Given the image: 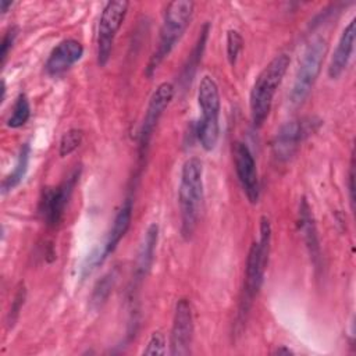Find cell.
I'll return each mask as SVG.
<instances>
[{"mask_svg": "<svg viewBox=\"0 0 356 356\" xmlns=\"http://www.w3.org/2000/svg\"><path fill=\"white\" fill-rule=\"evenodd\" d=\"M29 160H31V145L26 142L21 146V149L18 152L14 168L11 170V172L8 175L4 177L3 182H1V193L3 195L11 192L14 188H17L24 181V178L28 172Z\"/></svg>", "mask_w": 356, "mask_h": 356, "instance_id": "obj_18", "label": "cell"}, {"mask_svg": "<svg viewBox=\"0 0 356 356\" xmlns=\"http://www.w3.org/2000/svg\"><path fill=\"white\" fill-rule=\"evenodd\" d=\"M310 124L303 120H291L282 124L273 140V154L278 161H288L309 135Z\"/></svg>", "mask_w": 356, "mask_h": 356, "instance_id": "obj_12", "label": "cell"}, {"mask_svg": "<svg viewBox=\"0 0 356 356\" xmlns=\"http://www.w3.org/2000/svg\"><path fill=\"white\" fill-rule=\"evenodd\" d=\"M273 353H274V355H291V353H293V352H292L291 349H288V348H284V346H281V348L275 349Z\"/></svg>", "mask_w": 356, "mask_h": 356, "instance_id": "obj_29", "label": "cell"}, {"mask_svg": "<svg viewBox=\"0 0 356 356\" xmlns=\"http://www.w3.org/2000/svg\"><path fill=\"white\" fill-rule=\"evenodd\" d=\"M17 35H18V28H17V26H10V28L4 32L3 39H1V44H0L1 65L6 64L7 56H8L10 50H11L13 46H14V42H15V39H17Z\"/></svg>", "mask_w": 356, "mask_h": 356, "instance_id": "obj_26", "label": "cell"}, {"mask_svg": "<svg viewBox=\"0 0 356 356\" xmlns=\"http://www.w3.org/2000/svg\"><path fill=\"white\" fill-rule=\"evenodd\" d=\"M193 313L191 302L185 298L179 299L175 305L172 327L170 334V355L185 356L192 350L193 339Z\"/></svg>", "mask_w": 356, "mask_h": 356, "instance_id": "obj_10", "label": "cell"}, {"mask_svg": "<svg viewBox=\"0 0 356 356\" xmlns=\"http://www.w3.org/2000/svg\"><path fill=\"white\" fill-rule=\"evenodd\" d=\"M348 181H349V199L352 203V209H353V203H355V156L352 153V160H350V165H349V175H348Z\"/></svg>", "mask_w": 356, "mask_h": 356, "instance_id": "obj_27", "label": "cell"}, {"mask_svg": "<svg viewBox=\"0 0 356 356\" xmlns=\"http://www.w3.org/2000/svg\"><path fill=\"white\" fill-rule=\"evenodd\" d=\"M298 225H299V231L302 232V236L305 239V243L307 246L309 254L313 259V261L317 264L320 260V243H318V236H317L313 213H312V209L305 197L299 203Z\"/></svg>", "mask_w": 356, "mask_h": 356, "instance_id": "obj_17", "label": "cell"}, {"mask_svg": "<svg viewBox=\"0 0 356 356\" xmlns=\"http://www.w3.org/2000/svg\"><path fill=\"white\" fill-rule=\"evenodd\" d=\"M165 353V337L161 331H153L147 339L143 355H164Z\"/></svg>", "mask_w": 356, "mask_h": 356, "instance_id": "obj_25", "label": "cell"}, {"mask_svg": "<svg viewBox=\"0 0 356 356\" xmlns=\"http://www.w3.org/2000/svg\"><path fill=\"white\" fill-rule=\"evenodd\" d=\"M129 3L125 0H113L107 1L97 26V64L104 67L111 56L114 39L118 29L121 28Z\"/></svg>", "mask_w": 356, "mask_h": 356, "instance_id": "obj_8", "label": "cell"}, {"mask_svg": "<svg viewBox=\"0 0 356 356\" xmlns=\"http://www.w3.org/2000/svg\"><path fill=\"white\" fill-rule=\"evenodd\" d=\"M83 56V46L79 40L68 38L61 40L50 51L44 70L50 76H58L68 71Z\"/></svg>", "mask_w": 356, "mask_h": 356, "instance_id": "obj_13", "label": "cell"}, {"mask_svg": "<svg viewBox=\"0 0 356 356\" xmlns=\"http://www.w3.org/2000/svg\"><path fill=\"white\" fill-rule=\"evenodd\" d=\"M327 49H328V43L323 36H316L307 43L299 60L295 79L289 92L291 104L299 106L309 96L321 71V65L327 54Z\"/></svg>", "mask_w": 356, "mask_h": 356, "instance_id": "obj_6", "label": "cell"}, {"mask_svg": "<svg viewBox=\"0 0 356 356\" xmlns=\"http://www.w3.org/2000/svg\"><path fill=\"white\" fill-rule=\"evenodd\" d=\"M25 298H26V291H25V286L24 284L21 282L17 288V292L11 300V306H10V310L7 313V325L8 328H13L15 321L18 320V316H19V312L24 306V302H25Z\"/></svg>", "mask_w": 356, "mask_h": 356, "instance_id": "obj_24", "label": "cell"}, {"mask_svg": "<svg viewBox=\"0 0 356 356\" xmlns=\"http://www.w3.org/2000/svg\"><path fill=\"white\" fill-rule=\"evenodd\" d=\"M243 47V39L236 29H229L227 32V58L234 67L236 64L238 56Z\"/></svg>", "mask_w": 356, "mask_h": 356, "instance_id": "obj_23", "label": "cell"}, {"mask_svg": "<svg viewBox=\"0 0 356 356\" xmlns=\"http://www.w3.org/2000/svg\"><path fill=\"white\" fill-rule=\"evenodd\" d=\"M203 163L197 157H189L181 168L178 186V203L181 214V235L189 241L197 227L203 203Z\"/></svg>", "mask_w": 356, "mask_h": 356, "instance_id": "obj_1", "label": "cell"}, {"mask_svg": "<svg viewBox=\"0 0 356 356\" xmlns=\"http://www.w3.org/2000/svg\"><path fill=\"white\" fill-rule=\"evenodd\" d=\"M81 177V167L75 168L61 184L53 188H44L39 200V214L47 227H57L65 213L74 188Z\"/></svg>", "mask_w": 356, "mask_h": 356, "instance_id": "obj_7", "label": "cell"}, {"mask_svg": "<svg viewBox=\"0 0 356 356\" xmlns=\"http://www.w3.org/2000/svg\"><path fill=\"white\" fill-rule=\"evenodd\" d=\"M82 138H83V132L81 129H78V128L68 129L60 139L58 154L61 157L71 154L74 150H76L79 147V145L82 143Z\"/></svg>", "mask_w": 356, "mask_h": 356, "instance_id": "obj_22", "label": "cell"}, {"mask_svg": "<svg viewBox=\"0 0 356 356\" xmlns=\"http://www.w3.org/2000/svg\"><path fill=\"white\" fill-rule=\"evenodd\" d=\"M6 82H4V79H1V99H0V102L3 103L4 102V99H6Z\"/></svg>", "mask_w": 356, "mask_h": 356, "instance_id": "obj_30", "label": "cell"}, {"mask_svg": "<svg viewBox=\"0 0 356 356\" xmlns=\"http://www.w3.org/2000/svg\"><path fill=\"white\" fill-rule=\"evenodd\" d=\"M117 278H118V270L113 268L108 273H106L96 282V285L93 288V292L90 295V305H92V307L99 309V307H102L106 303V300L108 299L110 293L113 292V288H114V285L117 282Z\"/></svg>", "mask_w": 356, "mask_h": 356, "instance_id": "obj_20", "label": "cell"}, {"mask_svg": "<svg viewBox=\"0 0 356 356\" xmlns=\"http://www.w3.org/2000/svg\"><path fill=\"white\" fill-rule=\"evenodd\" d=\"M356 21L352 18L349 24L343 28L339 40L337 43V47L332 53L330 65H328V76L331 79H337L342 75V72L346 70L349 60L353 53V44H355V33H356Z\"/></svg>", "mask_w": 356, "mask_h": 356, "instance_id": "obj_14", "label": "cell"}, {"mask_svg": "<svg viewBox=\"0 0 356 356\" xmlns=\"http://www.w3.org/2000/svg\"><path fill=\"white\" fill-rule=\"evenodd\" d=\"M197 104L202 117L195 125V135L206 152L216 149L220 138V90L213 76H202L197 88Z\"/></svg>", "mask_w": 356, "mask_h": 356, "instance_id": "obj_4", "label": "cell"}, {"mask_svg": "<svg viewBox=\"0 0 356 356\" xmlns=\"http://www.w3.org/2000/svg\"><path fill=\"white\" fill-rule=\"evenodd\" d=\"M132 210H134L132 200L125 199V202L122 203V206L120 207V210L114 217V221L111 224V228L107 234L106 241L100 246L104 259H107V256L115 250V248L118 246V243L121 242L127 231L129 229V225L132 221Z\"/></svg>", "mask_w": 356, "mask_h": 356, "instance_id": "obj_16", "label": "cell"}, {"mask_svg": "<svg viewBox=\"0 0 356 356\" xmlns=\"http://www.w3.org/2000/svg\"><path fill=\"white\" fill-rule=\"evenodd\" d=\"M11 6H13V1L1 0V1H0V11H1V14H6L7 10H8Z\"/></svg>", "mask_w": 356, "mask_h": 356, "instance_id": "obj_28", "label": "cell"}, {"mask_svg": "<svg viewBox=\"0 0 356 356\" xmlns=\"http://www.w3.org/2000/svg\"><path fill=\"white\" fill-rule=\"evenodd\" d=\"M209 32H210V22H204L200 32H199V36H197V40L188 57V61L186 64L184 65V70H182V74H181V82L184 85L186 83H191L196 70H197V65L202 60V54L206 49V42H207V38H209Z\"/></svg>", "mask_w": 356, "mask_h": 356, "instance_id": "obj_19", "label": "cell"}, {"mask_svg": "<svg viewBox=\"0 0 356 356\" xmlns=\"http://www.w3.org/2000/svg\"><path fill=\"white\" fill-rule=\"evenodd\" d=\"M157 241H159V225L156 222H152L147 227L136 253V261H135L136 281H142L149 274L154 261Z\"/></svg>", "mask_w": 356, "mask_h": 356, "instance_id": "obj_15", "label": "cell"}, {"mask_svg": "<svg viewBox=\"0 0 356 356\" xmlns=\"http://www.w3.org/2000/svg\"><path fill=\"white\" fill-rule=\"evenodd\" d=\"M31 117V104L25 93H19L14 102L10 117L7 118L8 128H19L22 127Z\"/></svg>", "mask_w": 356, "mask_h": 356, "instance_id": "obj_21", "label": "cell"}, {"mask_svg": "<svg viewBox=\"0 0 356 356\" xmlns=\"http://www.w3.org/2000/svg\"><path fill=\"white\" fill-rule=\"evenodd\" d=\"M270 243H271V224L270 220L263 216L260 218V238L259 242L252 243L248 257H246V270H245V288H243V300L241 313H246L257 295L263 278L264 271L268 263L270 254Z\"/></svg>", "mask_w": 356, "mask_h": 356, "instance_id": "obj_5", "label": "cell"}, {"mask_svg": "<svg viewBox=\"0 0 356 356\" xmlns=\"http://www.w3.org/2000/svg\"><path fill=\"white\" fill-rule=\"evenodd\" d=\"M193 8L195 3L191 0H175L168 3V6L165 7L157 47L150 56L149 63L145 68V74L147 78L153 76L160 64L170 56L178 40L182 38L184 32L191 24Z\"/></svg>", "mask_w": 356, "mask_h": 356, "instance_id": "obj_2", "label": "cell"}, {"mask_svg": "<svg viewBox=\"0 0 356 356\" xmlns=\"http://www.w3.org/2000/svg\"><path fill=\"white\" fill-rule=\"evenodd\" d=\"M175 88L170 82H161L152 93L139 129V157L142 159L149 147L153 132L165 108L170 106Z\"/></svg>", "mask_w": 356, "mask_h": 356, "instance_id": "obj_9", "label": "cell"}, {"mask_svg": "<svg viewBox=\"0 0 356 356\" xmlns=\"http://www.w3.org/2000/svg\"><path fill=\"white\" fill-rule=\"evenodd\" d=\"M289 63L291 60L288 54H277L257 75L249 99L250 115L254 128H260L267 120L271 111L273 99L285 76Z\"/></svg>", "mask_w": 356, "mask_h": 356, "instance_id": "obj_3", "label": "cell"}, {"mask_svg": "<svg viewBox=\"0 0 356 356\" xmlns=\"http://www.w3.org/2000/svg\"><path fill=\"white\" fill-rule=\"evenodd\" d=\"M234 165L241 182V186L252 204H256L260 197V184L256 170L254 157L249 149V146L243 142H235L232 146Z\"/></svg>", "mask_w": 356, "mask_h": 356, "instance_id": "obj_11", "label": "cell"}]
</instances>
